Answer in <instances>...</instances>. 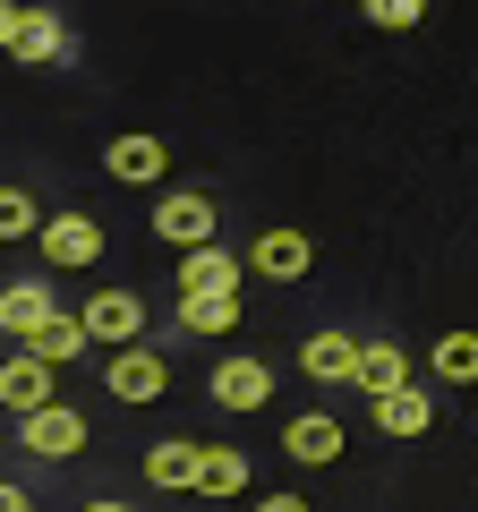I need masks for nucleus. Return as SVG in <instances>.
<instances>
[{"label": "nucleus", "instance_id": "f257e3e1", "mask_svg": "<svg viewBox=\"0 0 478 512\" xmlns=\"http://www.w3.org/2000/svg\"><path fill=\"white\" fill-rule=\"evenodd\" d=\"M18 444L35 461H77V453H86V419H77L69 402H43V410H26V419H18Z\"/></svg>", "mask_w": 478, "mask_h": 512}, {"label": "nucleus", "instance_id": "6e6552de", "mask_svg": "<svg viewBox=\"0 0 478 512\" xmlns=\"http://www.w3.org/2000/svg\"><path fill=\"white\" fill-rule=\"evenodd\" d=\"M103 171H111L120 188H163L171 154H163V137H111V146H103Z\"/></svg>", "mask_w": 478, "mask_h": 512}, {"label": "nucleus", "instance_id": "5701e85b", "mask_svg": "<svg viewBox=\"0 0 478 512\" xmlns=\"http://www.w3.org/2000/svg\"><path fill=\"white\" fill-rule=\"evenodd\" d=\"M419 18H427V0H368V26H385V35H410Z\"/></svg>", "mask_w": 478, "mask_h": 512}, {"label": "nucleus", "instance_id": "b1692460", "mask_svg": "<svg viewBox=\"0 0 478 512\" xmlns=\"http://www.w3.org/2000/svg\"><path fill=\"white\" fill-rule=\"evenodd\" d=\"M248 512H316V504H308V495H257Z\"/></svg>", "mask_w": 478, "mask_h": 512}, {"label": "nucleus", "instance_id": "a211bd4d", "mask_svg": "<svg viewBox=\"0 0 478 512\" xmlns=\"http://www.w3.org/2000/svg\"><path fill=\"white\" fill-rule=\"evenodd\" d=\"M197 495H248V453H239V444H205Z\"/></svg>", "mask_w": 478, "mask_h": 512}, {"label": "nucleus", "instance_id": "423d86ee", "mask_svg": "<svg viewBox=\"0 0 478 512\" xmlns=\"http://www.w3.org/2000/svg\"><path fill=\"white\" fill-rule=\"evenodd\" d=\"M35 248H43V265L77 274V265H94V256H103V231H94L86 214H52V222L35 231Z\"/></svg>", "mask_w": 478, "mask_h": 512}, {"label": "nucleus", "instance_id": "7ed1b4c3", "mask_svg": "<svg viewBox=\"0 0 478 512\" xmlns=\"http://www.w3.org/2000/svg\"><path fill=\"white\" fill-rule=\"evenodd\" d=\"M103 384H111V393H120V402H163V393H171V367L154 359L146 342H129V350H111Z\"/></svg>", "mask_w": 478, "mask_h": 512}, {"label": "nucleus", "instance_id": "1a4fd4ad", "mask_svg": "<svg viewBox=\"0 0 478 512\" xmlns=\"http://www.w3.org/2000/svg\"><path fill=\"white\" fill-rule=\"evenodd\" d=\"M239 274H248V256H231V248H188L180 256V299H205V291H231L239 299Z\"/></svg>", "mask_w": 478, "mask_h": 512}, {"label": "nucleus", "instance_id": "0eeeda50", "mask_svg": "<svg viewBox=\"0 0 478 512\" xmlns=\"http://www.w3.org/2000/svg\"><path fill=\"white\" fill-rule=\"evenodd\" d=\"M205 393H214L222 410H265L274 402V367L265 359H222L214 376H205Z\"/></svg>", "mask_w": 478, "mask_h": 512}, {"label": "nucleus", "instance_id": "20e7f679", "mask_svg": "<svg viewBox=\"0 0 478 512\" xmlns=\"http://www.w3.org/2000/svg\"><path fill=\"white\" fill-rule=\"evenodd\" d=\"M316 265V239L308 231H257L248 239V274H265V282H299Z\"/></svg>", "mask_w": 478, "mask_h": 512}, {"label": "nucleus", "instance_id": "39448f33", "mask_svg": "<svg viewBox=\"0 0 478 512\" xmlns=\"http://www.w3.org/2000/svg\"><path fill=\"white\" fill-rule=\"evenodd\" d=\"M77 316H86V333H94V342H111V350H129L137 333H146V299H137V291H94Z\"/></svg>", "mask_w": 478, "mask_h": 512}, {"label": "nucleus", "instance_id": "9d476101", "mask_svg": "<svg viewBox=\"0 0 478 512\" xmlns=\"http://www.w3.org/2000/svg\"><path fill=\"white\" fill-rule=\"evenodd\" d=\"M43 402H60L52 393V367L35 359V350H9V359H0V410H43Z\"/></svg>", "mask_w": 478, "mask_h": 512}, {"label": "nucleus", "instance_id": "a878e982", "mask_svg": "<svg viewBox=\"0 0 478 512\" xmlns=\"http://www.w3.org/2000/svg\"><path fill=\"white\" fill-rule=\"evenodd\" d=\"M0 512H26V495H18V487H0Z\"/></svg>", "mask_w": 478, "mask_h": 512}, {"label": "nucleus", "instance_id": "6ab92c4d", "mask_svg": "<svg viewBox=\"0 0 478 512\" xmlns=\"http://www.w3.org/2000/svg\"><path fill=\"white\" fill-rule=\"evenodd\" d=\"M43 316H52V291H43V282H9V291H0V333H35Z\"/></svg>", "mask_w": 478, "mask_h": 512}, {"label": "nucleus", "instance_id": "ddd939ff", "mask_svg": "<svg viewBox=\"0 0 478 512\" xmlns=\"http://www.w3.org/2000/svg\"><path fill=\"white\" fill-rule=\"evenodd\" d=\"M427 427H436V402H427L419 384H402V393H376V436H427Z\"/></svg>", "mask_w": 478, "mask_h": 512}, {"label": "nucleus", "instance_id": "dca6fc26", "mask_svg": "<svg viewBox=\"0 0 478 512\" xmlns=\"http://www.w3.org/2000/svg\"><path fill=\"white\" fill-rule=\"evenodd\" d=\"M9 52L35 60V69H43V60H60V52H69V26H60V9H18V43H9Z\"/></svg>", "mask_w": 478, "mask_h": 512}, {"label": "nucleus", "instance_id": "393cba45", "mask_svg": "<svg viewBox=\"0 0 478 512\" xmlns=\"http://www.w3.org/2000/svg\"><path fill=\"white\" fill-rule=\"evenodd\" d=\"M18 43V0H0V52Z\"/></svg>", "mask_w": 478, "mask_h": 512}, {"label": "nucleus", "instance_id": "f3484780", "mask_svg": "<svg viewBox=\"0 0 478 512\" xmlns=\"http://www.w3.org/2000/svg\"><path fill=\"white\" fill-rule=\"evenodd\" d=\"M350 384H359V393H402V384H410V359H402L393 342H359V376H350Z\"/></svg>", "mask_w": 478, "mask_h": 512}, {"label": "nucleus", "instance_id": "f8f14e48", "mask_svg": "<svg viewBox=\"0 0 478 512\" xmlns=\"http://www.w3.org/2000/svg\"><path fill=\"white\" fill-rule=\"evenodd\" d=\"M197 461H205V444H197V436H163V444L146 453V487L188 495V487H197Z\"/></svg>", "mask_w": 478, "mask_h": 512}, {"label": "nucleus", "instance_id": "412c9836", "mask_svg": "<svg viewBox=\"0 0 478 512\" xmlns=\"http://www.w3.org/2000/svg\"><path fill=\"white\" fill-rule=\"evenodd\" d=\"M436 376L444 384H478V333H444L436 342Z\"/></svg>", "mask_w": 478, "mask_h": 512}, {"label": "nucleus", "instance_id": "aec40b11", "mask_svg": "<svg viewBox=\"0 0 478 512\" xmlns=\"http://www.w3.org/2000/svg\"><path fill=\"white\" fill-rule=\"evenodd\" d=\"M180 325H188V333H231V325H239V299H231V291L180 299Z\"/></svg>", "mask_w": 478, "mask_h": 512}, {"label": "nucleus", "instance_id": "9b49d317", "mask_svg": "<svg viewBox=\"0 0 478 512\" xmlns=\"http://www.w3.org/2000/svg\"><path fill=\"white\" fill-rule=\"evenodd\" d=\"M282 453H291V461H308V470L342 461V419H325V410H299V419L282 427Z\"/></svg>", "mask_w": 478, "mask_h": 512}, {"label": "nucleus", "instance_id": "4be33fe9", "mask_svg": "<svg viewBox=\"0 0 478 512\" xmlns=\"http://www.w3.org/2000/svg\"><path fill=\"white\" fill-rule=\"evenodd\" d=\"M35 231H43L35 197H26V188H0V239H35Z\"/></svg>", "mask_w": 478, "mask_h": 512}, {"label": "nucleus", "instance_id": "4468645a", "mask_svg": "<svg viewBox=\"0 0 478 512\" xmlns=\"http://www.w3.org/2000/svg\"><path fill=\"white\" fill-rule=\"evenodd\" d=\"M86 342H94V333H86V316H43V325L35 333H26V350H35V359L43 367H69V359H86Z\"/></svg>", "mask_w": 478, "mask_h": 512}, {"label": "nucleus", "instance_id": "f03ea898", "mask_svg": "<svg viewBox=\"0 0 478 512\" xmlns=\"http://www.w3.org/2000/svg\"><path fill=\"white\" fill-rule=\"evenodd\" d=\"M154 239H171V248H205L214 239V197L205 188H171V197H154Z\"/></svg>", "mask_w": 478, "mask_h": 512}, {"label": "nucleus", "instance_id": "bb28decb", "mask_svg": "<svg viewBox=\"0 0 478 512\" xmlns=\"http://www.w3.org/2000/svg\"><path fill=\"white\" fill-rule=\"evenodd\" d=\"M86 512H129V504H86Z\"/></svg>", "mask_w": 478, "mask_h": 512}, {"label": "nucleus", "instance_id": "2eb2a0df", "mask_svg": "<svg viewBox=\"0 0 478 512\" xmlns=\"http://www.w3.org/2000/svg\"><path fill=\"white\" fill-rule=\"evenodd\" d=\"M299 367H308L316 384H350V376H359V342H342V333H308V342H299Z\"/></svg>", "mask_w": 478, "mask_h": 512}]
</instances>
